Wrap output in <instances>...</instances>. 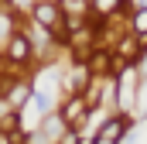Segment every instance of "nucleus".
<instances>
[{"label": "nucleus", "instance_id": "1", "mask_svg": "<svg viewBox=\"0 0 147 144\" xmlns=\"http://www.w3.org/2000/svg\"><path fill=\"white\" fill-rule=\"evenodd\" d=\"M31 14H34V24H41V28H48L51 35L58 31V41H62V45L69 41V38H65V31H62V21H65V14H62L58 0H38Z\"/></svg>", "mask_w": 147, "mask_h": 144}, {"label": "nucleus", "instance_id": "2", "mask_svg": "<svg viewBox=\"0 0 147 144\" xmlns=\"http://www.w3.org/2000/svg\"><path fill=\"white\" fill-rule=\"evenodd\" d=\"M3 58H7V69H10V72L24 69V65L31 62V38L24 35V31H14V35L7 38V48H3Z\"/></svg>", "mask_w": 147, "mask_h": 144}, {"label": "nucleus", "instance_id": "3", "mask_svg": "<svg viewBox=\"0 0 147 144\" xmlns=\"http://www.w3.org/2000/svg\"><path fill=\"white\" fill-rule=\"evenodd\" d=\"M89 110H86V103H82V93H72L69 96V103L62 107V113H58V120L62 124H69V127H79V120L86 117Z\"/></svg>", "mask_w": 147, "mask_h": 144}, {"label": "nucleus", "instance_id": "4", "mask_svg": "<svg viewBox=\"0 0 147 144\" xmlns=\"http://www.w3.org/2000/svg\"><path fill=\"white\" fill-rule=\"evenodd\" d=\"M92 10L99 17H113V14L127 10V0H92Z\"/></svg>", "mask_w": 147, "mask_h": 144}, {"label": "nucleus", "instance_id": "5", "mask_svg": "<svg viewBox=\"0 0 147 144\" xmlns=\"http://www.w3.org/2000/svg\"><path fill=\"white\" fill-rule=\"evenodd\" d=\"M89 75H92V72L86 69V65H72V79H69V89H72V93H82V89L89 86Z\"/></svg>", "mask_w": 147, "mask_h": 144}, {"label": "nucleus", "instance_id": "6", "mask_svg": "<svg viewBox=\"0 0 147 144\" xmlns=\"http://www.w3.org/2000/svg\"><path fill=\"white\" fill-rule=\"evenodd\" d=\"M106 62H110V55H106V52L99 48V52H96V55H92V58L86 62V69H89V72H106Z\"/></svg>", "mask_w": 147, "mask_h": 144}, {"label": "nucleus", "instance_id": "7", "mask_svg": "<svg viewBox=\"0 0 147 144\" xmlns=\"http://www.w3.org/2000/svg\"><path fill=\"white\" fill-rule=\"evenodd\" d=\"M99 100H103V89H96V86H89V89H86V96H82L86 110H96V107H99Z\"/></svg>", "mask_w": 147, "mask_h": 144}, {"label": "nucleus", "instance_id": "8", "mask_svg": "<svg viewBox=\"0 0 147 144\" xmlns=\"http://www.w3.org/2000/svg\"><path fill=\"white\" fill-rule=\"evenodd\" d=\"M134 31H137V35H147V7L137 10V17H134Z\"/></svg>", "mask_w": 147, "mask_h": 144}, {"label": "nucleus", "instance_id": "9", "mask_svg": "<svg viewBox=\"0 0 147 144\" xmlns=\"http://www.w3.org/2000/svg\"><path fill=\"white\" fill-rule=\"evenodd\" d=\"M79 141H82V137H79V130H75V127H69L65 134H58V144H79Z\"/></svg>", "mask_w": 147, "mask_h": 144}]
</instances>
